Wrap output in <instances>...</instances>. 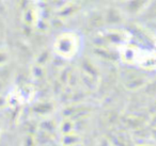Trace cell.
<instances>
[{
	"instance_id": "1",
	"label": "cell",
	"mask_w": 156,
	"mask_h": 146,
	"mask_svg": "<svg viewBox=\"0 0 156 146\" xmlns=\"http://www.w3.org/2000/svg\"><path fill=\"white\" fill-rule=\"evenodd\" d=\"M117 49L120 60L124 64L145 71L156 69V50L130 42L119 44Z\"/></svg>"
},
{
	"instance_id": "2",
	"label": "cell",
	"mask_w": 156,
	"mask_h": 146,
	"mask_svg": "<svg viewBox=\"0 0 156 146\" xmlns=\"http://www.w3.org/2000/svg\"><path fill=\"white\" fill-rule=\"evenodd\" d=\"M81 36L74 31H63L59 33L52 43L54 52L63 60H73L81 49Z\"/></svg>"
},
{
	"instance_id": "3",
	"label": "cell",
	"mask_w": 156,
	"mask_h": 146,
	"mask_svg": "<svg viewBox=\"0 0 156 146\" xmlns=\"http://www.w3.org/2000/svg\"><path fill=\"white\" fill-rule=\"evenodd\" d=\"M35 96V89L31 84L16 85L9 91L7 95V103L10 108L22 107L27 103H31Z\"/></svg>"
},
{
	"instance_id": "4",
	"label": "cell",
	"mask_w": 156,
	"mask_h": 146,
	"mask_svg": "<svg viewBox=\"0 0 156 146\" xmlns=\"http://www.w3.org/2000/svg\"><path fill=\"white\" fill-rule=\"evenodd\" d=\"M154 45H155V47H156V35H155V37H154Z\"/></svg>"
}]
</instances>
